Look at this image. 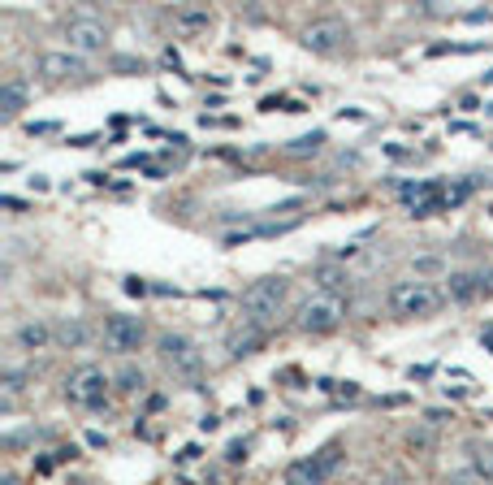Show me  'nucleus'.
<instances>
[{"label":"nucleus","instance_id":"1","mask_svg":"<svg viewBox=\"0 0 493 485\" xmlns=\"http://www.w3.org/2000/svg\"><path fill=\"white\" fill-rule=\"evenodd\" d=\"M242 325H260L269 330V321L277 316V308L286 303V278H260L242 290Z\"/></svg>","mask_w":493,"mask_h":485},{"label":"nucleus","instance_id":"2","mask_svg":"<svg viewBox=\"0 0 493 485\" xmlns=\"http://www.w3.org/2000/svg\"><path fill=\"white\" fill-rule=\"evenodd\" d=\"M441 303H446V290H437L424 278H407L389 290V308L398 316H433Z\"/></svg>","mask_w":493,"mask_h":485},{"label":"nucleus","instance_id":"3","mask_svg":"<svg viewBox=\"0 0 493 485\" xmlns=\"http://www.w3.org/2000/svg\"><path fill=\"white\" fill-rule=\"evenodd\" d=\"M342 321H347V299L338 290H316V295H307L299 303V330H307V334H329Z\"/></svg>","mask_w":493,"mask_h":485},{"label":"nucleus","instance_id":"4","mask_svg":"<svg viewBox=\"0 0 493 485\" xmlns=\"http://www.w3.org/2000/svg\"><path fill=\"white\" fill-rule=\"evenodd\" d=\"M156 347H160V360L169 364L177 377H186V381L204 377V355H200V347H195L186 334H160Z\"/></svg>","mask_w":493,"mask_h":485},{"label":"nucleus","instance_id":"5","mask_svg":"<svg viewBox=\"0 0 493 485\" xmlns=\"http://www.w3.org/2000/svg\"><path fill=\"white\" fill-rule=\"evenodd\" d=\"M299 44L307 48V53H316V57H338L342 48L351 44V26L342 18H316V22L303 26Z\"/></svg>","mask_w":493,"mask_h":485},{"label":"nucleus","instance_id":"6","mask_svg":"<svg viewBox=\"0 0 493 485\" xmlns=\"http://www.w3.org/2000/svg\"><path fill=\"white\" fill-rule=\"evenodd\" d=\"M104 390H108V377H104V368H95V364L74 368L70 381H65V399L78 403V408H100Z\"/></svg>","mask_w":493,"mask_h":485},{"label":"nucleus","instance_id":"7","mask_svg":"<svg viewBox=\"0 0 493 485\" xmlns=\"http://www.w3.org/2000/svg\"><path fill=\"white\" fill-rule=\"evenodd\" d=\"M65 39H70V53H78V57L104 53L108 26H104V18H95V13H78V18L65 22Z\"/></svg>","mask_w":493,"mask_h":485},{"label":"nucleus","instance_id":"8","mask_svg":"<svg viewBox=\"0 0 493 485\" xmlns=\"http://www.w3.org/2000/svg\"><path fill=\"white\" fill-rule=\"evenodd\" d=\"M481 295H493V269H454V273H446V299L450 303H472Z\"/></svg>","mask_w":493,"mask_h":485},{"label":"nucleus","instance_id":"9","mask_svg":"<svg viewBox=\"0 0 493 485\" xmlns=\"http://www.w3.org/2000/svg\"><path fill=\"white\" fill-rule=\"evenodd\" d=\"M147 338V325L139 316H108L104 321V347L108 351H139Z\"/></svg>","mask_w":493,"mask_h":485},{"label":"nucleus","instance_id":"10","mask_svg":"<svg viewBox=\"0 0 493 485\" xmlns=\"http://www.w3.org/2000/svg\"><path fill=\"white\" fill-rule=\"evenodd\" d=\"M39 74L48 78V83H65V78H78L82 74V57L78 53H44L39 57Z\"/></svg>","mask_w":493,"mask_h":485},{"label":"nucleus","instance_id":"11","mask_svg":"<svg viewBox=\"0 0 493 485\" xmlns=\"http://www.w3.org/2000/svg\"><path fill=\"white\" fill-rule=\"evenodd\" d=\"M57 338V325H48L44 316H30V321H22L18 325V334H13V343H18L22 351H44L48 343Z\"/></svg>","mask_w":493,"mask_h":485},{"label":"nucleus","instance_id":"12","mask_svg":"<svg viewBox=\"0 0 493 485\" xmlns=\"http://www.w3.org/2000/svg\"><path fill=\"white\" fill-rule=\"evenodd\" d=\"M26 100H30L26 78H5V83H0V117H5V122L18 117V113L26 108Z\"/></svg>","mask_w":493,"mask_h":485},{"label":"nucleus","instance_id":"13","mask_svg":"<svg viewBox=\"0 0 493 485\" xmlns=\"http://www.w3.org/2000/svg\"><path fill=\"white\" fill-rule=\"evenodd\" d=\"M264 338H269V330H260V325H238L234 334H229V355L234 360H242V355H255L260 347H264Z\"/></svg>","mask_w":493,"mask_h":485},{"label":"nucleus","instance_id":"14","mask_svg":"<svg viewBox=\"0 0 493 485\" xmlns=\"http://www.w3.org/2000/svg\"><path fill=\"white\" fill-rule=\"evenodd\" d=\"M286 485H325V473L316 459H299L286 468Z\"/></svg>","mask_w":493,"mask_h":485},{"label":"nucleus","instance_id":"15","mask_svg":"<svg viewBox=\"0 0 493 485\" xmlns=\"http://www.w3.org/2000/svg\"><path fill=\"white\" fill-rule=\"evenodd\" d=\"M87 338H91V330L82 325L78 316H65L61 325H57V343H61V347H82Z\"/></svg>","mask_w":493,"mask_h":485},{"label":"nucleus","instance_id":"16","mask_svg":"<svg viewBox=\"0 0 493 485\" xmlns=\"http://www.w3.org/2000/svg\"><path fill=\"white\" fill-rule=\"evenodd\" d=\"M472 473L481 481H493V442H472Z\"/></svg>","mask_w":493,"mask_h":485},{"label":"nucleus","instance_id":"17","mask_svg":"<svg viewBox=\"0 0 493 485\" xmlns=\"http://www.w3.org/2000/svg\"><path fill=\"white\" fill-rule=\"evenodd\" d=\"M113 381H117V390H122V394H139L143 386H147V377H143V368H135V364H126V368H122V373L113 377Z\"/></svg>","mask_w":493,"mask_h":485},{"label":"nucleus","instance_id":"18","mask_svg":"<svg viewBox=\"0 0 493 485\" xmlns=\"http://www.w3.org/2000/svg\"><path fill=\"white\" fill-rule=\"evenodd\" d=\"M208 22H212L208 9H182V13H177V26H186V30H200V26H208Z\"/></svg>","mask_w":493,"mask_h":485},{"label":"nucleus","instance_id":"19","mask_svg":"<svg viewBox=\"0 0 493 485\" xmlns=\"http://www.w3.org/2000/svg\"><path fill=\"white\" fill-rule=\"evenodd\" d=\"M311 459H316V464H320V473L329 477V473H334V468L342 464V446H338V442H329V446L320 450V455H311Z\"/></svg>","mask_w":493,"mask_h":485},{"label":"nucleus","instance_id":"20","mask_svg":"<svg viewBox=\"0 0 493 485\" xmlns=\"http://www.w3.org/2000/svg\"><path fill=\"white\" fill-rule=\"evenodd\" d=\"M320 143H325V131H311V135H303V139H294V143H290V152H294V156H303V152H316Z\"/></svg>","mask_w":493,"mask_h":485},{"label":"nucleus","instance_id":"21","mask_svg":"<svg viewBox=\"0 0 493 485\" xmlns=\"http://www.w3.org/2000/svg\"><path fill=\"white\" fill-rule=\"evenodd\" d=\"M446 485H485V481L476 477V473H450V477H446Z\"/></svg>","mask_w":493,"mask_h":485},{"label":"nucleus","instance_id":"22","mask_svg":"<svg viewBox=\"0 0 493 485\" xmlns=\"http://www.w3.org/2000/svg\"><path fill=\"white\" fill-rule=\"evenodd\" d=\"M429 442H433L429 429H411V446H429Z\"/></svg>","mask_w":493,"mask_h":485}]
</instances>
